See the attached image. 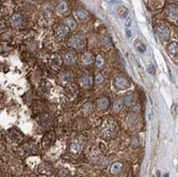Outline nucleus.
<instances>
[{
  "instance_id": "1",
  "label": "nucleus",
  "mask_w": 178,
  "mask_h": 177,
  "mask_svg": "<svg viewBox=\"0 0 178 177\" xmlns=\"http://www.w3.org/2000/svg\"><path fill=\"white\" fill-rule=\"evenodd\" d=\"M117 131L116 123L112 119H107L106 121L102 122L101 125V134L105 138H112L115 136Z\"/></svg>"
},
{
  "instance_id": "2",
  "label": "nucleus",
  "mask_w": 178,
  "mask_h": 177,
  "mask_svg": "<svg viewBox=\"0 0 178 177\" xmlns=\"http://www.w3.org/2000/svg\"><path fill=\"white\" fill-rule=\"evenodd\" d=\"M114 88L117 90V91H125V90H128L131 86V82L126 76L124 75H119L116 78L114 79Z\"/></svg>"
},
{
  "instance_id": "3",
  "label": "nucleus",
  "mask_w": 178,
  "mask_h": 177,
  "mask_svg": "<svg viewBox=\"0 0 178 177\" xmlns=\"http://www.w3.org/2000/svg\"><path fill=\"white\" fill-rule=\"evenodd\" d=\"M69 46L73 47V48L77 49V50H81L86 47V39H84L83 35H74L71 37L68 42Z\"/></svg>"
},
{
  "instance_id": "4",
  "label": "nucleus",
  "mask_w": 178,
  "mask_h": 177,
  "mask_svg": "<svg viewBox=\"0 0 178 177\" xmlns=\"http://www.w3.org/2000/svg\"><path fill=\"white\" fill-rule=\"evenodd\" d=\"M82 151V142L78 139H74L69 145V153L76 158Z\"/></svg>"
},
{
  "instance_id": "5",
  "label": "nucleus",
  "mask_w": 178,
  "mask_h": 177,
  "mask_svg": "<svg viewBox=\"0 0 178 177\" xmlns=\"http://www.w3.org/2000/svg\"><path fill=\"white\" fill-rule=\"evenodd\" d=\"M110 106H111L110 99L106 96L100 97V98L97 99V101H96V109L99 112H106L108 109L110 108Z\"/></svg>"
},
{
  "instance_id": "6",
  "label": "nucleus",
  "mask_w": 178,
  "mask_h": 177,
  "mask_svg": "<svg viewBox=\"0 0 178 177\" xmlns=\"http://www.w3.org/2000/svg\"><path fill=\"white\" fill-rule=\"evenodd\" d=\"M155 31H156L158 37L162 41H165V40L169 39L170 35V30L165 25H158V26L155 28Z\"/></svg>"
},
{
  "instance_id": "7",
  "label": "nucleus",
  "mask_w": 178,
  "mask_h": 177,
  "mask_svg": "<svg viewBox=\"0 0 178 177\" xmlns=\"http://www.w3.org/2000/svg\"><path fill=\"white\" fill-rule=\"evenodd\" d=\"M78 82L82 89H89L93 84V77L90 74H83L79 77Z\"/></svg>"
},
{
  "instance_id": "8",
  "label": "nucleus",
  "mask_w": 178,
  "mask_h": 177,
  "mask_svg": "<svg viewBox=\"0 0 178 177\" xmlns=\"http://www.w3.org/2000/svg\"><path fill=\"white\" fill-rule=\"evenodd\" d=\"M166 16L169 21H178V6L177 4H171L167 7Z\"/></svg>"
},
{
  "instance_id": "9",
  "label": "nucleus",
  "mask_w": 178,
  "mask_h": 177,
  "mask_svg": "<svg viewBox=\"0 0 178 177\" xmlns=\"http://www.w3.org/2000/svg\"><path fill=\"white\" fill-rule=\"evenodd\" d=\"M54 141H56V134L54 133H47L43 137V140H42V144H43L44 148H49L50 146L54 145Z\"/></svg>"
},
{
  "instance_id": "10",
  "label": "nucleus",
  "mask_w": 178,
  "mask_h": 177,
  "mask_svg": "<svg viewBox=\"0 0 178 177\" xmlns=\"http://www.w3.org/2000/svg\"><path fill=\"white\" fill-rule=\"evenodd\" d=\"M73 79H74V74H73V72H69V71H65L62 74H60V76H59L60 83L63 84V86L72 82Z\"/></svg>"
},
{
  "instance_id": "11",
  "label": "nucleus",
  "mask_w": 178,
  "mask_h": 177,
  "mask_svg": "<svg viewBox=\"0 0 178 177\" xmlns=\"http://www.w3.org/2000/svg\"><path fill=\"white\" fill-rule=\"evenodd\" d=\"M22 21H24V17L21 13H15L12 15L11 21H10V24L13 28H19V27L22 25Z\"/></svg>"
},
{
  "instance_id": "12",
  "label": "nucleus",
  "mask_w": 178,
  "mask_h": 177,
  "mask_svg": "<svg viewBox=\"0 0 178 177\" xmlns=\"http://www.w3.org/2000/svg\"><path fill=\"white\" fill-rule=\"evenodd\" d=\"M54 168L51 163H48V162H45V163H42L39 168V172L40 174H46V175H51L54 174Z\"/></svg>"
},
{
  "instance_id": "13",
  "label": "nucleus",
  "mask_w": 178,
  "mask_h": 177,
  "mask_svg": "<svg viewBox=\"0 0 178 177\" xmlns=\"http://www.w3.org/2000/svg\"><path fill=\"white\" fill-rule=\"evenodd\" d=\"M63 61L66 65H74L77 61V57L74 52L67 51V52H65L63 56Z\"/></svg>"
},
{
  "instance_id": "14",
  "label": "nucleus",
  "mask_w": 178,
  "mask_h": 177,
  "mask_svg": "<svg viewBox=\"0 0 178 177\" xmlns=\"http://www.w3.org/2000/svg\"><path fill=\"white\" fill-rule=\"evenodd\" d=\"M80 61H81L82 65L89 66V65H91V64H93L95 62V58L93 57V54H91V52H84V54L81 56Z\"/></svg>"
},
{
  "instance_id": "15",
  "label": "nucleus",
  "mask_w": 178,
  "mask_h": 177,
  "mask_svg": "<svg viewBox=\"0 0 178 177\" xmlns=\"http://www.w3.org/2000/svg\"><path fill=\"white\" fill-rule=\"evenodd\" d=\"M68 27L66 26L65 24H61V25H59V26L57 27V29H56V33H57V35L59 36V37H63L66 35L67 33H68Z\"/></svg>"
},
{
  "instance_id": "16",
  "label": "nucleus",
  "mask_w": 178,
  "mask_h": 177,
  "mask_svg": "<svg viewBox=\"0 0 178 177\" xmlns=\"http://www.w3.org/2000/svg\"><path fill=\"white\" fill-rule=\"evenodd\" d=\"M122 169H123V163L119 162V161H115V162H113L110 165V173L113 174V175H116V174H119L122 171Z\"/></svg>"
},
{
  "instance_id": "17",
  "label": "nucleus",
  "mask_w": 178,
  "mask_h": 177,
  "mask_svg": "<svg viewBox=\"0 0 178 177\" xmlns=\"http://www.w3.org/2000/svg\"><path fill=\"white\" fill-rule=\"evenodd\" d=\"M76 17L81 21H87L90 17V14L87 10L81 9V10H78V11L76 12Z\"/></svg>"
},
{
  "instance_id": "18",
  "label": "nucleus",
  "mask_w": 178,
  "mask_h": 177,
  "mask_svg": "<svg viewBox=\"0 0 178 177\" xmlns=\"http://www.w3.org/2000/svg\"><path fill=\"white\" fill-rule=\"evenodd\" d=\"M124 106H125V101L123 100V99H117V100L113 104L112 111H113L114 113H119V112L123 110Z\"/></svg>"
},
{
  "instance_id": "19",
  "label": "nucleus",
  "mask_w": 178,
  "mask_h": 177,
  "mask_svg": "<svg viewBox=\"0 0 178 177\" xmlns=\"http://www.w3.org/2000/svg\"><path fill=\"white\" fill-rule=\"evenodd\" d=\"M167 52H169L171 56H176L178 54V43L177 42H171L167 45Z\"/></svg>"
},
{
  "instance_id": "20",
  "label": "nucleus",
  "mask_w": 178,
  "mask_h": 177,
  "mask_svg": "<svg viewBox=\"0 0 178 177\" xmlns=\"http://www.w3.org/2000/svg\"><path fill=\"white\" fill-rule=\"evenodd\" d=\"M37 119H39L40 124L43 126H49L51 124V118H50L48 114H42Z\"/></svg>"
},
{
  "instance_id": "21",
  "label": "nucleus",
  "mask_w": 178,
  "mask_h": 177,
  "mask_svg": "<svg viewBox=\"0 0 178 177\" xmlns=\"http://www.w3.org/2000/svg\"><path fill=\"white\" fill-rule=\"evenodd\" d=\"M10 137H11V139L14 142H21L22 140V138H24L22 133H19L18 130H11L10 131Z\"/></svg>"
},
{
  "instance_id": "22",
  "label": "nucleus",
  "mask_w": 178,
  "mask_h": 177,
  "mask_svg": "<svg viewBox=\"0 0 178 177\" xmlns=\"http://www.w3.org/2000/svg\"><path fill=\"white\" fill-rule=\"evenodd\" d=\"M61 64H62V60L60 57H58V56L54 57L51 60V62H50V65H51V67L54 69H56V71L61 67Z\"/></svg>"
},
{
  "instance_id": "23",
  "label": "nucleus",
  "mask_w": 178,
  "mask_h": 177,
  "mask_svg": "<svg viewBox=\"0 0 178 177\" xmlns=\"http://www.w3.org/2000/svg\"><path fill=\"white\" fill-rule=\"evenodd\" d=\"M57 12L59 14H65L67 12V3H66V1H61V2H59L58 3V6H57Z\"/></svg>"
},
{
  "instance_id": "24",
  "label": "nucleus",
  "mask_w": 178,
  "mask_h": 177,
  "mask_svg": "<svg viewBox=\"0 0 178 177\" xmlns=\"http://www.w3.org/2000/svg\"><path fill=\"white\" fill-rule=\"evenodd\" d=\"M64 24L68 27L69 30H75V29H76V27H77L76 21H75L73 18H71V17H67V18L64 21Z\"/></svg>"
},
{
  "instance_id": "25",
  "label": "nucleus",
  "mask_w": 178,
  "mask_h": 177,
  "mask_svg": "<svg viewBox=\"0 0 178 177\" xmlns=\"http://www.w3.org/2000/svg\"><path fill=\"white\" fill-rule=\"evenodd\" d=\"M95 64H96V67H98V68H102V67L105 66V59L102 58L100 54L96 57V59H95Z\"/></svg>"
},
{
  "instance_id": "26",
  "label": "nucleus",
  "mask_w": 178,
  "mask_h": 177,
  "mask_svg": "<svg viewBox=\"0 0 178 177\" xmlns=\"http://www.w3.org/2000/svg\"><path fill=\"white\" fill-rule=\"evenodd\" d=\"M101 45H102V48H106L108 49L110 47V45H111V41H110V39L108 37L107 35H104L101 37Z\"/></svg>"
},
{
  "instance_id": "27",
  "label": "nucleus",
  "mask_w": 178,
  "mask_h": 177,
  "mask_svg": "<svg viewBox=\"0 0 178 177\" xmlns=\"http://www.w3.org/2000/svg\"><path fill=\"white\" fill-rule=\"evenodd\" d=\"M71 176V172H69L67 169H62L58 172V174L56 175V177H69Z\"/></svg>"
},
{
  "instance_id": "28",
  "label": "nucleus",
  "mask_w": 178,
  "mask_h": 177,
  "mask_svg": "<svg viewBox=\"0 0 178 177\" xmlns=\"http://www.w3.org/2000/svg\"><path fill=\"white\" fill-rule=\"evenodd\" d=\"M125 105H126V106H128V107H132L134 105V96H130V95H128V96H126V98H125Z\"/></svg>"
},
{
  "instance_id": "29",
  "label": "nucleus",
  "mask_w": 178,
  "mask_h": 177,
  "mask_svg": "<svg viewBox=\"0 0 178 177\" xmlns=\"http://www.w3.org/2000/svg\"><path fill=\"white\" fill-rule=\"evenodd\" d=\"M117 11H119V16L123 17V18H125V17H126L127 15H128V10H127L125 7H119V9H117Z\"/></svg>"
},
{
  "instance_id": "30",
  "label": "nucleus",
  "mask_w": 178,
  "mask_h": 177,
  "mask_svg": "<svg viewBox=\"0 0 178 177\" xmlns=\"http://www.w3.org/2000/svg\"><path fill=\"white\" fill-rule=\"evenodd\" d=\"M131 146L134 148H139L140 146V139L138 136L132 137V140H131Z\"/></svg>"
},
{
  "instance_id": "31",
  "label": "nucleus",
  "mask_w": 178,
  "mask_h": 177,
  "mask_svg": "<svg viewBox=\"0 0 178 177\" xmlns=\"http://www.w3.org/2000/svg\"><path fill=\"white\" fill-rule=\"evenodd\" d=\"M104 81H105V77L102 76L101 74H97L96 77H95V83H96V84H101Z\"/></svg>"
},
{
  "instance_id": "32",
  "label": "nucleus",
  "mask_w": 178,
  "mask_h": 177,
  "mask_svg": "<svg viewBox=\"0 0 178 177\" xmlns=\"http://www.w3.org/2000/svg\"><path fill=\"white\" fill-rule=\"evenodd\" d=\"M83 109L86 111H87V114L89 113H91L92 112V110H93V104H91V103H87V104H86L83 106Z\"/></svg>"
},
{
  "instance_id": "33",
  "label": "nucleus",
  "mask_w": 178,
  "mask_h": 177,
  "mask_svg": "<svg viewBox=\"0 0 178 177\" xmlns=\"http://www.w3.org/2000/svg\"><path fill=\"white\" fill-rule=\"evenodd\" d=\"M147 71H148V73L152 74V75L155 74V68H154V66H152V65H149L148 67H147Z\"/></svg>"
},
{
  "instance_id": "34",
  "label": "nucleus",
  "mask_w": 178,
  "mask_h": 177,
  "mask_svg": "<svg viewBox=\"0 0 178 177\" xmlns=\"http://www.w3.org/2000/svg\"><path fill=\"white\" fill-rule=\"evenodd\" d=\"M126 33H127V35H128V36H131V32L129 31V29L126 30Z\"/></svg>"
},
{
  "instance_id": "35",
  "label": "nucleus",
  "mask_w": 178,
  "mask_h": 177,
  "mask_svg": "<svg viewBox=\"0 0 178 177\" xmlns=\"http://www.w3.org/2000/svg\"><path fill=\"white\" fill-rule=\"evenodd\" d=\"M173 1H174V2H175V3H176V4H178V0H173Z\"/></svg>"
}]
</instances>
